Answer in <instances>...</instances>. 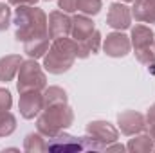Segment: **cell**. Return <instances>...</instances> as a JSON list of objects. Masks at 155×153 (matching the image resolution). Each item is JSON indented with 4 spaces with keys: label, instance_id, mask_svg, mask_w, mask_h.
I'll use <instances>...</instances> for the list:
<instances>
[{
    "label": "cell",
    "instance_id": "obj_1",
    "mask_svg": "<svg viewBox=\"0 0 155 153\" xmlns=\"http://www.w3.org/2000/svg\"><path fill=\"white\" fill-rule=\"evenodd\" d=\"M15 38L18 41H27L36 36H49L47 15L36 5H16L15 9Z\"/></svg>",
    "mask_w": 155,
    "mask_h": 153
},
{
    "label": "cell",
    "instance_id": "obj_2",
    "mask_svg": "<svg viewBox=\"0 0 155 153\" xmlns=\"http://www.w3.org/2000/svg\"><path fill=\"white\" fill-rule=\"evenodd\" d=\"M78 58V41L72 38H58L52 40L49 50L43 56V69L49 74H63L71 70Z\"/></svg>",
    "mask_w": 155,
    "mask_h": 153
},
{
    "label": "cell",
    "instance_id": "obj_3",
    "mask_svg": "<svg viewBox=\"0 0 155 153\" xmlns=\"http://www.w3.org/2000/svg\"><path fill=\"white\" fill-rule=\"evenodd\" d=\"M72 122H74V112L69 106V103L45 106L36 117V130L43 137H54L60 132H65Z\"/></svg>",
    "mask_w": 155,
    "mask_h": 153
},
{
    "label": "cell",
    "instance_id": "obj_4",
    "mask_svg": "<svg viewBox=\"0 0 155 153\" xmlns=\"http://www.w3.org/2000/svg\"><path fill=\"white\" fill-rule=\"evenodd\" d=\"M105 144L96 141L92 135L74 137L60 132L54 137H47V151L52 153H81V151H105Z\"/></svg>",
    "mask_w": 155,
    "mask_h": 153
},
{
    "label": "cell",
    "instance_id": "obj_5",
    "mask_svg": "<svg viewBox=\"0 0 155 153\" xmlns=\"http://www.w3.org/2000/svg\"><path fill=\"white\" fill-rule=\"evenodd\" d=\"M18 81H16V90L18 94L24 92H31V90H45L47 86V77L43 69L36 63V60L29 58L25 61H22L20 69H18Z\"/></svg>",
    "mask_w": 155,
    "mask_h": 153
},
{
    "label": "cell",
    "instance_id": "obj_6",
    "mask_svg": "<svg viewBox=\"0 0 155 153\" xmlns=\"http://www.w3.org/2000/svg\"><path fill=\"white\" fill-rule=\"evenodd\" d=\"M117 126L123 135L134 137L146 130V117L135 110H124V112L117 114Z\"/></svg>",
    "mask_w": 155,
    "mask_h": 153
},
{
    "label": "cell",
    "instance_id": "obj_7",
    "mask_svg": "<svg viewBox=\"0 0 155 153\" xmlns=\"http://www.w3.org/2000/svg\"><path fill=\"white\" fill-rule=\"evenodd\" d=\"M132 49V41H130V36L123 34L121 31H116V33H110L107 34V38L103 41V50L107 56L110 58H124Z\"/></svg>",
    "mask_w": 155,
    "mask_h": 153
},
{
    "label": "cell",
    "instance_id": "obj_8",
    "mask_svg": "<svg viewBox=\"0 0 155 153\" xmlns=\"http://www.w3.org/2000/svg\"><path fill=\"white\" fill-rule=\"evenodd\" d=\"M18 110L24 119H35L43 110V94L40 90H31L20 94L18 101Z\"/></svg>",
    "mask_w": 155,
    "mask_h": 153
},
{
    "label": "cell",
    "instance_id": "obj_9",
    "mask_svg": "<svg viewBox=\"0 0 155 153\" xmlns=\"http://www.w3.org/2000/svg\"><path fill=\"white\" fill-rule=\"evenodd\" d=\"M49 24V38L58 40V38H67L71 36V25L72 18L65 11H52L47 18Z\"/></svg>",
    "mask_w": 155,
    "mask_h": 153
},
{
    "label": "cell",
    "instance_id": "obj_10",
    "mask_svg": "<svg viewBox=\"0 0 155 153\" xmlns=\"http://www.w3.org/2000/svg\"><path fill=\"white\" fill-rule=\"evenodd\" d=\"M87 133L92 135L96 141H99L101 144L108 146L112 142H116L119 139V132L114 124H110L108 121H90L87 124Z\"/></svg>",
    "mask_w": 155,
    "mask_h": 153
},
{
    "label": "cell",
    "instance_id": "obj_11",
    "mask_svg": "<svg viewBox=\"0 0 155 153\" xmlns=\"http://www.w3.org/2000/svg\"><path fill=\"white\" fill-rule=\"evenodd\" d=\"M107 24L116 31L128 29L132 25V9L124 4H119V2L110 4L108 13H107Z\"/></svg>",
    "mask_w": 155,
    "mask_h": 153
},
{
    "label": "cell",
    "instance_id": "obj_12",
    "mask_svg": "<svg viewBox=\"0 0 155 153\" xmlns=\"http://www.w3.org/2000/svg\"><path fill=\"white\" fill-rule=\"evenodd\" d=\"M132 18L141 24H155V0H134Z\"/></svg>",
    "mask_w": 155,
    "mask_h": 153
},
{
    "label": "cell",
    "instance_id": "obj_13",
    "mask_svg": "<svg viewBox=\"0 0 155 153\" xmlns=\"http://www.w3.org/2000/svg\"><path fill=\"white\" fill-rule=\"evenodd\" d=\"M96 31V25L92 22V18H88L87 15H76L72 16V25H71V36L76 41H81L87 36H90Z\"/></svg>",
    "mask_w": 155,
    "mask_h": 153
},
{
    "label": "cell",
    "instance_id": "obj_14",
    "mask_svg": "<svg viewBox=\"0 0 155 153\" xmlns=\"http://www.w3.org/2000/svg\"><path fill=\"white\" fill-rule=\"evenodd\" d=\"M22 56L20 54H7L0 58V81L7 83L18 74V69L22 65Z\"/></svg>",
    "mask_w": 155,
    "mask_h": 153
},
{
    "label": "cell",
    "instance_id": "obj_15",
    "mask_svg": "<svg viewBox=\"0 0 155 153\" xmlns=\"http://www.w3.org/2000/svg\"><path fill=\"white\" fill-rule=\"evenodd\" d=\"M130 41H132L134 50H137V49H143V47H146V45H152V43H155V34H153V31H152L148 25L139 24V25L132 27Z\"/></svg>",
    "mask_w": 155,
    "mask_h": 153
},
{
    "label": "cell",
    "instance_id": "obj_16",
    "mask_svg": "<svg viewBox=\"0 0 155 153\" xmlns=\"http://www.w3.org/2000/svg\"><path fill=\"white\" fill-rule=\"evenodd\" d=\"M49 36H36V38H31L27 41H24V52L33 58V60H38V58H43L45 52L49 50Z\"/></svg>",
    "mask_w": 155,
    "mask_h": 153
},
{
    "label": "cell",
    "instance_id": "obj_17",
    "mask_svg": "<svg viewBox=\"0 0 155 153\" xmlns=\"http://www.w3.org/2000/svg\"><path fill=\"white\" fill-rule=\"evenodd\" d=\"M99 47H101V33L94 31L90 36H87L85 40L78 41V58L85 60L90 54H96L99 50Z\"/></svg>",
    "mask_w": 155,
    "mask_h": 153
},
{
    "label": "cell",
    "instance_id": "obj_18",
    "mask_svg": "<svg viewBox=\"0 0 155 153\" xmlns=\"http://www.w3.org/2000/svg\"><path fill=\"white\" fill-rule=\"evenodd\" d=\"M153 139L148 133H137V135H134V139L128 141L126 150L130 153H150L153 151Z\"/></svg>",
    "mask_w": 155,
    "mask_h": 153
},
{
    "label": "cell",
    "instance_id": "obj_19",
    "mask_svg": "<svg viewBox=\"0 0 155 153\" xmlns=\"http://www.w3.org/2000/svg\"><path fill=\"white\" fill-rule=\"evenodd\" d=\"M69 103L67 92L61 86H45L43 90V108L45 106H54V105H65Z\"/></svg>",
    "mask_w": 155,
    "mask_h": 153
},
{
    "label": "cell",
    "instance_id": "obj_20",
    "mask_svg": "<svg viewBox=\"0 0 155 153\" xmlns=\"http://www.w3.org/2000/svg\"><path fill=\"white\" fill-rule=\"evenodd\" d=\"M24 150L27 153H43L47 151V141L40 132L27 133L25 139H24Z\"/></svg>",
    "mask_w": 155,
    "mask_h": 153
},
{
    "label": "cell",
    "instance_id": "obj_21",
    "mask_svg": "<svg viewBox=\"0 0 155 153\" xmlns=\"http://www.w3.org/2000/svg\"><path fill=\"white\" fill-rule=\"evenodd\" d=\"M15 130H16V117L9 110L2 112L0 114V137H9Z\"/></svg>",
    "mask_w": 155,
    "mask_h": 153
},
{
    "label": "cell",
    "instance_id": "obj_22",
    "mask_svg": "<svg viewBox=\"0 0 155 153\" xmlns=\"http://www.w3.org/2000/svg\"><path fill=\"white\" fill-rule=\"evenodd\" d=\"M101 7H103L101 0H78L76 2V9L87 16H96L101 11Z\"/></svg>",
    "mask_w": 155,
    "mask_h": 153
},
{
    "label": "cell",
    "instance_id": "obj_23",
    "mask_svg": "<svg viewBox=\"0 0 155 153\" xmlns=\"http://www.w3.org/2000/svg\"><path fill=\"white\" fill-rule=\"evenodd\" d=\"M134 54H135V58H137L139 63L148 65V67H153L155 65V43L146 45V47H143V49H137Z\"/></svg>",
    "mask_w": 155,
    "mask_h": 153
},
{
    "label": "cell",
    "instance_id": "obj_24",
    "mask_svg": "<svg viewBox=\"0 0 155 153\" xmlns=\"http://www.w3.org/2000/svg\"><path fill=\"white\" fill-rule=\"evenodd\" d=\"M11 9H9V4H0V33L2 31H7V27L11 25Z\"/></svg>",
    "mask_w": 155,
    "mask_h": 153
},
{
    "label": "cell",
    "instance_id": "obj_25",
    "mask_svg": "<svg viewBox=\"0 0 155 153\" xmlns=\"http://www.w3.org/2000/svg\"><path fill=\"white\" fill-rule=\"evenodd\" d=\"M11 106H13L11 92H9L7 88H0V114H2V112L11 110Z\"/></svg>",
    "mask_w": 155,
    "mask_h": 153
},
{
    "label": "cell",
    "instance_id": "obj_26",
    "mask_svg": "<svg viewBox=\"0 0 155 153\" xmlns=\"http://www.w3.org/2000/svg\"><path fill=\"white\" fill-rule=\"evenodd\" d=\"M146 130H148V135L153 139L155 142V103L146 112Z\"/></svg>",
    "mask_w": 155,
    "mask_h": 153
},
{
    "label": "cell",
    "instance_id": "obj_27",
    "mask_svg": "<svg viewBox=\"0 0 155 153\" xmlns=\"http://www.w3.org/2000/svg\"><path fill=\"white\" fill-rule=\"evenodd\" d=\"M76 2L78 0H58V7L65 13H76Z\"/></svg>",
    "mask_w": 155,
    "mask_h": 153
},
{
    "label": "cell",
    "instance_id": "obj_28",
    "mask_svg": "<svg viewBox=\"0 0 155 153\" xmlns=\"http://www.w3.org/2000/svg\"><path fill=\"white\" fill-rule=\"evenodd\" d=\"M38 0H7L9 5H36Z\"/></svg>",
    "mask_w": 155,
    "mask_h": 153
},
{
    "label": "cell",
    "instance_id": "obj_29",
    "mask_svg": "<svg viewBox=\"0 0 155 153\" xmlns=\"http://www.w3.org/2000/svg\"><path fill=\"white\" fill-rule=\"evenodd\" d=\"M126 150V146H123V144H117L116 142H112V144H108L107 148H105V151H124Z\"/></svg>",
    "mask_w": 155,
    "mask_h": 153
},
{
    "label": "cell",
    "instance_id": "obj_30",
    "mask_svg": "<svg viewBox=\"0 0 155 153\" xmlns=\"http://www.w3.org/2000/svg\"><path fill=\"white\" fill-rule=\"evenodd\" d=\"M121 2H134V0H121Z\"/></svg>",
    "mask_w": 155,
    "mask_h": 153
},
{
    "label": "cell",
    "instance_id": "obj_31",
    "mask_svg": "<svg viewBox=\"0 0 155 153\" xmlns=\"http://www.w3.org/2000/svg\"><path fill=\"white\" fill-rule=\"evenodd\" d=\"M45 2H51V0H45Z\"/></svg>",
    "mask_w": 155,
    "mask_h": 153
},
{
    "label": "cell",
    "instance_id": "obj_32",
    "mask_svg": "<svg viewBox=\"0 0 155 153\" xmlns=\"http://www.w3.org/2000/svg\"><path fill=\"white\" fill-rule=\"evenodd\" d=\"M153 151H155V146H153Z\"/></svg>",
    "mask_w": 155,
    "mask_h": 153
}]
</instances>
